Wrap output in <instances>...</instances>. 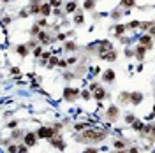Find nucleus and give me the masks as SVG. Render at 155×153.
I'll return each mask as SVG.
<instances>
[{
  "instance_id": "f257e3e1",
  "label": "nucleus",
  "mask_w": 155,
  "mask_h": 153,
  "mask_svg": "<svg viewBox=\"0 0 155 153\" xmlns=\"http://www.w3.org/2000/svg\"><path fill=\"white\" fill-rule=\"evenodd\" d=\"M106 137V132H99V130H85L81 136H79V141L81 143H93V141H102Z\"/></svg>"
},
{
  "instance_id": "f03ea898",
  "label": "nucleus",
  "mask_w": 155,
  "mask_h": 153,
  "mask_svg": "<svg viewBox=\"0 0 155 153\" xmlns=\"http://www.w3.org/2000/svg\"><path fill=\"white\" fill-rule=\"evenodd\" d=\"M55 134V128H51V127H41L37 130V136L39 137H51Z\"/></svg>"
},
{
  "instance_id": "7ed1b4c3",
  "label": "nucleus",
  "mask_w": 155,
  "mask_h": 153,
  "mask_svg": "<svg viewBox=\"0 0 155 153\" xmlns=\"http://www.w3.org/2000/svg\"><path fill=\"white\" fill-rule=\"evenodd\" d=\"M78 95H79V92L74 90V88H65V90H64V97H65L67 100H74Z\"/></svg>"
},
{
  "instance_id": "20e7f679",
  "label": "nucleus",
  "mask_w": 155,
  "mask_h": 153,
  "mask_svg": "<svg viewBox=\"0 0 155 153\" xmlns=\"http://www.w3.org/2000/svg\"><path fill=\"white\" fill-rule=\"evenodd\" d=\"M141 100H143V93H141V92L130 93V102H132V104H139Z\"/></svg>"
},
{
  "instance_id": "39448f33",
  "label": "nucleus",
  "mask_w": 155,
  "mask_h": 153,
  "mask_svg": "<svg viewBox=\"0 0 155 153\" xmlns=\"http://www.w3.org/2000/svg\"><path fill=\"white\" fill-rule=\"evenodd\" d=\"M101 58L102 60H109V62H113V60H116V53L111 49V51H106V53H102L101 55Z\"/></svg>"
},
{
  "instance_id": "423d86ee",
  "label": "nucleus",
  "mask_w": 155,
  "mask_h": 153,
  "mask_svg": "<svg viewBox=\"0 0 155 153\" xmlns=\"http://www.w3.org/2000/svg\"><path fill=\"white\" fill-rule=\"evenodd\" d=\"M146 49H148V48H146V46H143V44H141V46H138V49H136V58H138V60H143V58H145V51H146Z\"/></svg>"
},
{
  "instance_id": "0eeeda50",
  "label": "nucleus",
  "mask_w": 155,
  "mask_h": 153,
  "mask_svg": "<svg viewBox=\"0 0 155 153\" xmlns=\"http://www.w3.org/2000/svg\"><path fill=\"white\" fill-rule=\"evenodd\" d=\"M51 144L56 146L58 150H65V143H64L60 137H53V139H51Z\"/></svg>"
},
{
  "instance_id": "6e6552de",
  "label": "nucleus",
  "mask_w": 155,
  "mask_h": 153,
  "mask_svg": "<svg viewBox=\"0 0 155 153\" xmlns=\"http://www.w3.org/2000/svg\"><path fill=\"white\" fill-rule=\"evenodd\" d=\"M35 134H27V136H25V144L27 146H34L35 144Z\"/></svg>"
},
{
  "instance_id": "1a4fd4ad",
  "label": "nucleus",
  "mask_w": 155,
  "mask_h": 153,
  "mask_svg": "<svg viewBox=\"0 0 155 153\" xmlns=\"http://www.w3.org/2000/svg\"><path fill=\"white\" fill-rule=\"evenodd\" d=\"M116 116H118V107H116V106H111V107L108 109V118L115 120Z\"/></svg>"
},
{
  "instance_id": "9d476101",
  "label": "nucleus",
  "mask_w": 155,
  "mask_h": 153,
  "mask_svg": "<svg viewBox=\"0 0 155 153\" xmlns=\"http://www.w3.org/2000/svg\"><path fill=\"white\" fill-rule=\"evenodd\" d=\"M16 51H18V55H19V56H27V55H28V46L19 44V46L16 48Z\"/></svg>"
},
{
  "instance_id": "9b49d317",
  "label": "nucleus",
  "mask_w": 155,
  "mask_h": 153,
  "mask_svg": "<svg viewBox=\"0 0 155 153\" xmlns=\"http://www.w3.org/2000/svg\"><path fill=\"white\" fill-rule=\"evenodd\" d=\"M41 12H42V16H49L51 14V4H42L41 5Z\"/></svg>"
},
{
  "instance_id": "f8f14e48",
  "label": "nucleus",
  "mask_w": 155,
  "mask_h": 153,
  "mask_svg": "<svg viewBox=\"0 0 155 153\" xmlns=\"http://www.w3.org/2000/svg\"><path fill=\"white\" fill-rule=\"evenodd\" d=\"M120 102H123V104H129L130 102V93L129 92H122L120 93Z\"/></svg>"
},
{
  "instance_id": "ddd939ff",
  "label": "nucleus",
  "mask_w": 155,
  "mask_h": 153,
  "mask_svg": "<svg viewBox=\"0 0 155 153\" xmlns=\"http://www.w3.org/2000/svg\"><path fill=\"white\" fill-rule=\"evenodd\" d=\"M104 95H106V93H104V90H102V88L99 86V88L95 90V93H93V97H95L97 100H102V99H104Z\"/></svg>"
},
{
  "instance_id": "4468645a",
  "label": "nucleus",
  "mask_w": 155,
  "mask_h": 153,
  "mask_svg": "<svg viewBox=\"0 0 155 153\" xmlns=\"http://www.w3.org/2000/svg\"><path fill=\"white\" fill-rule=\"evenodd\" d=\"M127 28H129V27H125V25H116V27H115V32H116V35H122Z\"/></svg>"
},
{
  "instance_id": "2eb2a0df",
  "label": "nucleus",
  "mask_w": 155,
  "mask_h": 153,
  "mask_svg": "<svg viewBox=\"0 0 155 153\" xmlns=\"http://www.w3.org/2000/svg\"><path fill=\"white\" fill-rule=\"evenodd\" d=\"M115 79V72L113 70H106L104 72V81H113Z\"/></svg>"
},
{
  "instance_id": "dca6fc26",
  "label": "nucleus",
  "mask_w": 155,
  "mask_h": 153,
  "mask_svg": "<svg viewBox=\"0 0 155 153\" xmlns=\"http://www.w3.org/2000/svg\"><path fill=\"white\" fill-rule=\"evenodd\" d=\"M143 127H145V125H143V123H141L139 120L132 122V128H134V130H143Z\"/></svg>"
},
{
  "instance_id": "f3484780",
  "label": "nucleus",
  "mask_w": 155,
  "mask_h": 153,
  "mask_svg": "<svg viewBox=\"0 0 155 153\" xmlns=\"http://www.w3.org/2000/svg\"><path fill=\"white\" fill-rule=\"evenodd\" d=\"M83 21H85V16H83V14H76V16H74V23H76V25H81Z\"/></svg>"
},
{
  "instance_id": "a211bd4d",
  "label": "nucleus",
  "mask_w": 155,
  "mask_h": 153,
  "mask_svg": "<svg viewBox=\"0 0 155 153\" xmlns=\"http://www.w3.org/2000/svg\"><path fill=\"white\" fill-rule=\"evenodd\" d=\"M122 5H123V7H134V5H136V2H134V0H123Z\"/></svg>"
},
{
  "instance_id": "6ab92c4d",
  "label": "nucleus",
  "mask_w": 155,
  "mask_h": 153,
  "mask_svg": "<svg viewBox=\"0 0 155 153\" xmlns=\"http://www.w3.org/2000/svg\"><path fill=\"white\" fill-rule=\"evenodd\" d=\"M88 127H90V125H88V123H78V125H76V127H74V128H76V130H86V128H88Z\"/></svg>"
},
{
  "instance_id": "aec40b11",
  "label": "nucleus",
  "mask_w": 155,
  "mask_h": 153,
  "mask_svg": "<svg viewBox=\"0 0 155 153\" xmlns=\"http://www.w3.org/2000/svg\"><path fill=\"white\" fill-rule=\"evenodd\" d=\"M65 9H67V12H72V11L76 9V2H69V4L65 5Z\"/></svg>"
},
{
  "instance_id": "412c9836",
  "label": "nucleus",
  "mask_w": 155,
  "mask_h": 153,
  "mask_svg": "<svg viewBox=\"0 0 155 153\" xmlns=\"http://www.w3.org/2000/svg\"><path fill=\"white\" fill-rule=\"evenodd\" d=\"M115 148H118V150H122V148H125V141H115V144H113Z\"/></svg>"
},
{
  "instance_id": "4be33fe9",
  "label": "nucleus",
  "mask_w": 155,
  "mask_h": 153,
  "mask_svg": "<svg viewBox=\"0 0 155 153\" xmlns=\"http://www.w3.org/2000/svg\"><path fill=\"white\" fill-rule=\"evenodd\" d=\"M93 5H95V2H93V0H86V2H85V9H93Z\"/></svg>"
},
{
  "instance_id": "5701e85b",
  "label": "nucleus",
  "mask_w": 155,
  "mask_h": 153,
  "mask_svg": "<svg viewBox=\"0 0 155 153\" xmlns=\"http://www.w3.org/2000/svg\"><path fill=\"white\" fill-rule=\"evenodd\" d=\"M65 49H67V51H69V49L72 51V49H76V44H74V42H65Z\"/></svg>"
},
{
  "instance_id": "b1692460",
  "label": "nucleus",
  "mask_w": 155,
  "mask_h": 153,
  "mask_svg": "<svg viewBox=\"0 0 155 153\" xmlns=\"http://www.w3.org/2000/svg\"><path fill=\"white\" fill-rule=\"evenodd\" d=\"M56 63H58V58H56V56H51V58H49V67H53Z\"/></svg>"
},
{
  "instance_id": "393cba45",
  "label": "nucleus",
  "mask_w": 155,
  "mask_h": 153,
  "mask_svg": "<svg viewBox=\"0 0 155 153\" xmlns=\"http://www.w3.org/2000/svg\"><path fill=\"white\" fill-rule=\"evenodd\" d=\"M41 53H42V48H41V46H37V48L34 49V56H39Z\"/></svg>"
},
{
  "instance_id": "a878e982",
  "label": "nucleus",
  "mask_w": 155,
  "mask_h": 153,
  "mask_svg": "<svg viewBox=\"0 0 155 153\" xmlns=\"http://www.w3.org/2000/svg\"><path fill=\"white\" fill-rule=\"evenodd\" d=\"M49 4H51V7H58L62 2H60V0H49Z\"/></svg>"
},
{
  "instance_id": "bb28decb",
  "label": "nucleus",
  "mask_w": 155,
  "mask_h": 153,
  "mask_svg": "<svg viewBox=\"0 0 155 153\" xmlns=\"http://www.w3.org/2000/svg\"><path fill=\"white\" fill-rule=\"evenodd\" d=\"M120 16H122V12H120V11H115V12L111 14V18H113V20H118Z\"/></svg>"
},
{
  "instance_id": "cd10ccee",
  "label": "nucleus",
  "mask_w": 155,
  "mask_h": 153,
  "mask_svg": "<svg viewBox=\"0 0 155 153\" xmlns=\"http://www.w3.org/2000/svg\"><path fill=\"white\" fill-rule=\"evenodd\" d=\"M9 153H18V148L12 144V146H9Z\"/></svg>"
},
{
  "instance_id": "c85d7f7f",
  "label": "nucleus",
  "mask_w": 155,
  "mask_h": 153,
  "mask_svg": "<svg viewBox=\"0 0 155 153\" xmlns=\"http://www.w3.org/2000/svg\"><path fill=\"white\" fill-rule=\"evenodd\" d=\"M27 146V144H25ZM25 146H19V150H18V153H27V148Z\"/></svg>"
},
{
  "instance_id": "c756f323",
  "label": "nucleus",
  "mask_w": 155,
  "mask_h": 153,
  "mask_svg": "<svg viewBox=\"0 0 155 153\" xmlns=\"http://www.w3.org/2000/svg\"><path fill=\"white\" fill-rule=\"evenodd\" d=\"M148 33H150V35H155V25H152V28L148 30Z\"/></svg>"
},
{
  "instance_id": "7c9ffc66",
  "label": "nucleus",
  "mask_w": 155,
  "mask_h": 153,
  "mask_svg": "<svg viewBox=\"0 0 155 153\" xmlns=\"http://www.w3.org/2000/svg\"><path fill=\"white\" fill-rule=\"evenodd\" d=\"M48 58H51V55L49 53H42V60H48Z\"/></svg>"
},
{
  "instance_id": "2f4dec72",
  "label": "nucleus",
  "mask_w": 155,
  "mask_h": 153,
  "mask_svg": "<svg viewBox=\"0 0 155 153\" xmlns=\"http://www.w3.org/2000/svg\"><path fill=\"white\" fill-rule=\"evenodd\" d=\"M78 58H76V56H72V58H67V63H74Z\"/></svg>"
},
{
  "instance_id": "473e14b6",
  "label": "nucleus",
  "mask_w": 155,
  "mask_h": 153,
  "mask_svg": "<svg viewBox=\"0 0 155 153\" xmlns=\"http://www.w3.org/2000/svg\"><path fill=\"white\" fill-rule=\"evenodd\" d=\"M99 86H97V83H90V90H97Z\"/></svg>"
},
{
  "instance_id": "72a5a7b5",
  "label": "nucleus",
  "mask_w": 155,
  "mask_h": 153,
  "mask_svg": "<svg viewBox=\"0 0 155 153\" xmlns=\"http://www.w3.org/2000/svg\"><path fill=\"white\" fill-rule=\"evenodd\" d=\"M11 72H12V74H19V69H18V67H12Z\"/></svg>"
},
{
  "instance_id": "f704fd0d",
  "label": "nucleus",
  "mask_w": 155,
  "mask_h": 153,
  "mask_svg": "<svg viewBox=\"0 0 155 153\" xmlns=\"http://www.w3.org/2000/svg\"><path fill=\"white\" fill-rule=\"evenodd\" d=\"M83 153H97V150H95V148H90V150H86V151H83Z\"/></svg>"
},
{
  "instance_id": "c9c22d12",
  "label": "nucleus",
  "mask_w": 155,
  "mask_h": 153,
  "mask_svg": "<svg viewBox=\"0 0 155 153\" xmlns=\"http://www.w3.org/2000/svg\"><path fill=\"white\" fill-rule=\"evenodd\" d=\"M81 95H83V99H90V93H88V92H83Z\"/></svg>"
},
{
  "instance_id": "e433bc0d",
  "label": "nucleus",
  "mask_w": 155,
  "mask_h": 153,
  "mask_svg": "<svg viewBox=\"0 0 155 153\" xmlns=\"http://www.w3.org/2000/svg\"><path fill=\"white\" fill-rule=\"evenodd\" d=\"M92 72H93V74H99V72H101V69H99V67H95V69H92Z\"/></svg>"
},
{
  "instance_id": "4c0bfd02",
  "label": "nucleus",
  "mask_w": 155,
  "mask_h": 153,
  "mask_svg": "<svg viewBox=\"0 0 155 153\" xmlns=\"http://www.w3.org/2000/svg\"><path fill=\"white\" fill-rule=\"evenodd\" d=\"M127 122H136V120H134V116H132V114H129V116H127Z\"/></svg>"
},
{
  "instance_id": "58836bf2",
  "label": "nucleus",
  "mask_w": 155,
  "mask_h": 153,
  "mask_svg": "<svg viewBox=\"0 0 155 153\" xmlns=\"http://www.w3.org/2000/svg\"><path fill=\"white\" fill-rule=\"evenodd\" d=\"M130 153H138V150H136V148H132V150H130Z\"/></svg>"
},
{
  "instance_id": "ea45409f",
  "label": "nucleus",
  "mask_w": 155,
  "mask_h": 153,
  "mask_svg": "<svg viewBox=\"0 0 155 153\" xmlns=\"http://www.w3.org/2000/svg\"><path fill=\"white\" fill-rule=\"evenodd\" d=\"M116 153H125V151H116Z\"/></svg>"
},
{
  "instance_id": "a19ab883",
  "label": "nucleus",
  "mask_w": 155,
  "mask_h": 153,
  "mask_svg": "<svg viewBox=\"0 0 155 153\" xmlns=\"http://www.w3.org/2000/svg\"><path fill=\"white\" fill-rule=\"evenodd\" d=\"M2 2H9V0H2Z\"/></svg>"
},
{
  "instance_id": "79ce46f5",
  "label": "nucleus",
  "mask_w": 155,
  "mask_h": 153,
  "mask_svg": "<svg viewBox=\"0 0 155 153\" xmlns=\"http://www.w3.org/2000/svg\"><path fill=\"white\" fill-rule=\"evenodd\" d=\"M153 113H155V106H153Z\"/></svg>"
}]
</instances>
